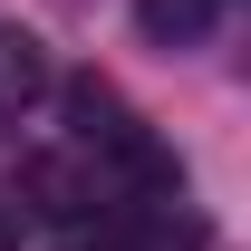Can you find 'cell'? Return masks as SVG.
<instances>
[{
    "label": "cell",
    "mask_w": 251,
    "mask_h": 251,
    "mask_svg": "<svg viewBox=\"0 0 251 251\" xmlns=\"http://www.w3.org/2000/svg\"><path fill=\"white\" fill-rule=\"evenodd\" d=\"M68 126H77V145H106V155H116L126 135H135V116H126V97L106 87V77H68Z\"/></svg>",
    "instance_id": "1"
},
{
    "label": "cell",
    "mask_w": 251,
    "mask_h": 251,
    "mask_svg": "<svg viewBox=\"0 0 251 251\" xmlns=\"http://www.w3.org/2000/svg\"><path fill=\"white\" fill-rule=\"evenodd\" d=\"M58 87V68H49V39L39 29H0V116L10 106H29V97Z\"/></svg>",
    "instance_id": "2"
},
{
    "label": "cell",
    "mask_w": 251,
    "mask_h": 251,
    "mask_svg": "<svg viewBox=\"0 0 251 251\" xmlns=\"http://www.w3.org/2000/svg\"><path fill=\"white\" fill-rule=\"evenodd\" d=\"M222 0H135V29H145V49H184V39L213 29Z\"/></svg>",
    "instance_id": "3"
},
{
    "label": "cell",
    "mask_w": 251,
    "mask_h": 251,
    "mask_svg": "<svg viewBox=\"0 0 251 251\" xmlns=\"http://www.w3.org/2000/svg\"><path fill=\"white\" fill-rule=\"evenodd\" d=\"M10 193H20L29 213H49V222H68V213H87V203H77V184H68V164H58V155H29L20 174H10Z\"/></svg>",
    "instance_id": "4"
},
{
    "label": "cell",
    "mask_w": 251,
    "mask_h": 251,
    "mask_svg": "<svg viewBox=\"0 0 251 251\" xmlns=\"http://www.w3.org/2000/svg\"><path fill=\"white\" fill-rule=\"evenodd\" d=\"M0 251H20V222H10V213H0Z\"/></svg>",
    "instance_id": "5"
}]
</instances>
